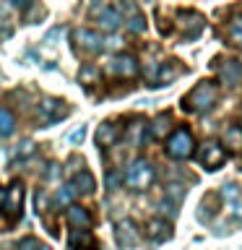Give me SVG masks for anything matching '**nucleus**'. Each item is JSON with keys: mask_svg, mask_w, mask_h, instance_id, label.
Listing matches in <instances>:
<instances>
[{"mask_svg": "<svg viewBox=\"0 0 242 250\" xmlns=\"http://www.w3.org/2000/svg\"><path fill=\"white\" fill-rule=\"evenodd\" d=\"M180 29L185 31V37H198L203 31V16L195 13V11H187V13H180Z\"/></svg>", "mask_w": 242, "mask_h": 250, "instance_id": "nucleus-13", "label": "nucleus"}, {"mask_svg": "<svg viewBox=\"0 0 242 250\" xmlns=\"http://www.w3.org/2000/svg\"><path fill=\"white\" fill-rule=\"evenodd\" d=\"M31 151H34V146H31L29 141H23L21 148H19V154H21V156H26V154H31Z\"/></svg>", "mask_w": 242, "mask_h": 250, "instance_id": "nucleus-34", "label": "nucleus"}, {"mask_svg": "<svg viewBox=\"0 0 242 250\" xmlns=\"http://www.w3.org/2000/svg\"><path fill=\"white\" fill-rule=\"evenodd\" d=\"M109 73L117 76V78H133V76H138V60L133 58V55H128V52L115 55L112 62H109Z\"/></svg>", "mask_w": 242, "mask_h": 250, "instance_id": "nucleus-5", "label": "nucleus"}, {"mask_svg": "<svg viewBox=\"0 0 242 250\" xmlns=\"http://www.w3.org/2000/svg\"><path fill=\"white\" fill-rule=\"evenodd\" d=\"M224 146H229L232 151H242V128L240 125H232V128L224 130Z\"/></svg>", "mask_w": 242, "mask_h": 250, "instance_id": "nucleus-19", "label": "nucleus"}, {"mask_svg": "<svg viewBox=\"0 0 242 250\" xmlns=\"http://www.w3.org/2000/svg\"><path fill=\"white\" fill-rule=\"evenodd\" d=\"M143 130H146L143 120H136V123H133L130 128H128V141H130L133 146H138V144H141V133H143Z\"/></svg>", "mask_w": 242, "mask_h": 250, "instance_id": "nucleus-22", "label": "nucleus"}, {"mask_svg": "<svg viewBox=\"0 0 242 250\" xmlns=\"http://www.w3.org/2000/svg\"><path fill=\"white\" fill-rule=\"evenodd\" d=\"M120 16H122V21L128 23V29L133 31V34H141V31L146 29V19L141 16V11H138V5L133 3V0H122L120 3Z\"/></svg>", "mask_w": 242, "mask_h": 250, "instance_id": "nucleus-6", "label": "nucleus"}, {"mask_svg": "<svg viewBox=\"0 0 242 250\" xmlns=\"http://www.w3.org/2000/svg\"><path fill=\"white\" fill-rule=\"evenodd\" d=\"M169 125H172V117L169 115H159L154 120V125H151V136L154 138H164L169 133Z\"/></svg>", "mask_w": 242, "mask_h": 250, "instance_id": "nucleus-20", "label": "nucleus"}, {"mask_svg": "<svg viewBox=\"0 0 242 250\" xmlns=\"http://www.w3.org/2000/svg\"><path fill=\"white\" fill-rule=\"evenodd\" d=\"M193 146H195V141L187 128L172 130L167 138V154L172 159H187V156H193Z\"/></svg>", "mask_w": 242, "mask_h": 250, "instance_id": "nucleus-3", "label": "nucleus"}, {"mask_svg": "<svg viewBox=\"0 0 242 250\" xmlns=\"http://www.w3.org/2000/svg\"><path fill=\"white\" fill-rule=\"evenodd\" d=\"M65 216H68L70 227H76V229H86V227L91 224V214L83 206H76V203H70V206H68Z\"/></svg>", "mask_w": 242, "mask_h": 250, "instance_id": "nucleus-16", "label": "nucleus"}, {"mask_svg": "<svg viewBox=\"0 0 242 250\" xmlns=\"http://www.w3.org/2000/svg\"><path fill=\"white\" fill-rule=\"evenodd\" d=\"M226 34H229V39L234 44H242V16H237V19L229 23V31H226Z\"/></svg>", "mask_w": 242, "mask_h": 250, "instance_id": "nucleus-23", "label": "nucleus"}, {"mask_svg": "<svg viewBox=\"0 0 242 250\" xmlns=\"http://www.w3.org/2000/svg\"><path fill=\"white\" fill-rule=\"evenodd\" d=\"M39 245H42L39 240H34V237H26V240H21L19 250H39Z\"/></svg>", "mask_w": 242, "mask_h": 250, "instance_id": "nucleus-26", "label": "nucleus"}, {"mask_svg": "<svg viewBox=\"0 0 242 250\" xmlns=\"http://www.w3.org/2000/svg\"><path fill=\"white\" fill-rule=\"evenodd\" d=\"M94 16L99 19L101 29H107V31H115V29L122 23L120 11H117V8H112V5H97V8H94Z\"/></svg>", "mask_w": 242, "mask_h": 250, "instance_id": "nucleus-10", "label": "nucleus"}, {"mask_svg": "<svg viewBox=\"0 0 242 250\" xmlns=\"http://www.w3.org/2000/svg\"><path fill=\"white\" fill-rule=\"evenodd\" d=\"M117 183H120V175H117V172H107V188L109 190H115Z\"/></svg>", "mask_w": 242, "mask_h": 250, "instance_id": "nucleus-31", "label": "nucleus"}, {"mask_svg": "<svg viewBox=\"0 0 242 250\" xmlns=\"http://www.w3.org/2000/svg\"><path fill=\"white\" fill-rule=\"evenodd\" d=\"M148 237H151L154 242H164L172 237V227L169 222H164V219H151L148 222Z\"/></svg>", "mask_w": 242, "mask_h": 250, "instance_id": "nucleus-17", "label": "nucleus"}, {"mask_svg": "<svg viewBox=\"0 0 242 250\" xmlns=\"http://www.w3.org/2000/svg\"><path fill=\"white\" fill-rule=\"evenodd\" d=\"M83 136H86V128L81 125V128H78V130L73 133V136H70V144H81V141H83Z\"/></svg>", "mask_w": 242, "mask_h": 250, "instance_id": "nucleus-32", "label": "nucleus"}, {"mask_svg": "<svg viewBox=\"0 0 242 250\" xmlns=\"http://www.w3.org/2000/svg\"><path fill=\"white\" fill-rule=\"evenodd\" d=\"M154 177H156V172L146 159L130 162L128 169H125V185H128L130 190H146V188L154 183Z\"/></svg>", "mask_w": 242, "mask_h": 250, "instance_id": "nucleus-2", "label": "nucleus"}, {"mask_svg": "<svg viewBox=\"0 0 242 250\" xmlns=\"http://www.w3.org/2000/svg\"><path fill=\"white\" fill-rule=\"evenodd\" d=\"M68 245H70V250H97V240L86 229H73L68 234Z\"/></svg>", "mask_w": 242, "mask_h": 250, "instance_id": "nucleus-15", "label": "nucleus"}, {"mask_svg": "<svg viewBox=\"0 0 242 250\" xmlns=\"http://www.w3.org/2000/svg\"><path fill=\"white\" fill-rule=\"evenodd\" d=\"M115 237L120 242V248H133L138 242V232H136V224L130 222V219H122V222H117L115 227Z\"/></svg>", "mask_w": 242, "mask_h": 250, "instance_id": "nucleus-11", "label": "nucleus"}, {"mask_svg": "<svg viewBox=\"0 0 242 250\" xmlns=\"http://www.w3.org/2000/svg\"><path fill=\"white\" fill-rule=\"evenodd\" d=\"M73 42L86 52L104 50V39H101V34H97V31H91V29H76L73 31Z\"/></svg>", "mask_w": 242, "mask_h": 250, "instance_id": "nucleus-7", "label": "nucleus"}, {"mask_svg": "<svg viewBox=\"0 0 242 250\" xmlns=\"http://www.w3.org/2000/svg\"><path fill=\"white\" fill-rule=\"evenodd\" d=\"M3 208L11 219H16L21 214V208H23V185L21 183H13L11 188H8V193L3 198Z\"/></svg>", "mask_w": 242, "mask_h": 250, "instance_id": "nucleus-8", "label": "nucleus"}, {"mask_svg": "<svg viewBox=\"0 0 242 250\" xmlns=\"http://www.w3.org/2000/svg\"><path fill=\"white\" fill-rule=\"evenodd\" d=\"M89 78H91V81L97 78V68H94V65H83L81 68V81H89Z\"/></svg>", "mask_w": 242, "mask_h": 250, "instance_id": "nucleus-29", "label": "nucleus"}, {"mask_svg": "<svg viewBox=\"0 0 242 250\" xmlns=\"http://www.w3.org/2000/svg\"><path fill=\"white\" fill-rule=\"evenodd\" d=\"M219 99V86L214 81H201L195 89L185 97L182 107H187L190 112H208Z\"/></svg>", "mask_w": 242, "mask_h": 250, "instance_id": "nucleus-1", "label": "nucleus"}, {"mask_svg": "<svg viewBox=\"0 0 242 250\" xmlns=\"http://www.w3.org/2000/svg\"><path fill=\"white\" fill-rule=\"evenodd\" d=\"M13 125H16L13 115L8 112V109L0 107V136H11V133H13Z\"/></svg>", "mask_w": 242, "mask_h": 250, "instance_id": "nucleus-21", "label": "nucleus"}, {"mask_svg": "<svg viewBox=\"0 0 242 250\" xmlns=\"http://www.w3.org/2000/svg\"><path fill=\"white\" fill-rule=\"evenodd\" d=\"M167 195H169L172 201H180V198L185 195V190H182L180 185H169V188H167Z\"/></svg>", "mask_w": 242, "mask_h": 250, "instance_id": "nucleus-28", "label": "nucleus"}, {"mask_svg": "<svg viewBox=\"0 0 242 250\" xmlns=\"http://www.w3.org/2000/svg\"><path fill=\"white\" fill-rule=\"evenodd\" d=\"M229 214H232L234 219H237V222H242V203H232Z\"/></svg>", "mask_w": 242, "mask_h": 250, "instance_id": "nucleus-33", "label": "nucleus"}, {"mask_svg": "<svg viewBox=\"0 0 242 250\" xmlns=\"http://www.w3.org/2000/svg\"><path fill=\"white\" fill-rule=\"evenodd\" d=\"M73 188L76 193H94V188H97V183H94V177H91V172H86V169H81V172H76L73 175Z\"/></svg>", "mask_w": 242, "mask_h": 250, "instance_id": "nucleus-18", "label": "nucleus"}, {"mask_svg": "<svg viewBox=\"0 0 242 250\" xmlns=\"http://www.w3.org/2000/svg\"><path fill=\"white\" fill-rule=\"evenodd\" d=\"M219 76L226 86H237L242 81V62L240 60H224L219 68Z\"/></svg>", "mask_w": 242, "mask_h": 250, "instance_id": "nucleus-14", "label": "nucleus"}, {"mask_svg": "<svg viewBox=\"0 0 242 250\" xmlns=\"http://www.w3.org/2000/svg\"><path fill=\"white\" fill-rule=\"evenodd\" d=\"M58 198H60V203H65V206H70V201L76 198V190H73V188H65V190H60Z\"/></svg>", "mask_w": 242, "mask_h": 250, "instance_id": "nucleus-27", "label": "nucleus"}, {"mask_svg": "<svg viewBox=\"0 0 242 250\" xmlns=\"http://www.w3.org/2000/svg\"><path fill=\"white\" fill-rule=\"evenodd\" d=\"M117 138H120V125L112 123V120H104L97 128V144L101 148H107V146H115L117 144Z\"/></svg>", "mask_w": 242, "mask_h": 250, "instance_id": "nucleus-12", "label": "nucleus"}, {"mask_svg": "<svg viewBox=\"0 0 242 250\" xmlns=\"http://www.w3.org/2000/svg\"><path fill=\"white\" fill-rule=\"evenodd\" d=\"M222 195H224L226 201H234V198L240 195V188H237V185H224V188H222Z\"/></svg>", "mask_w": 242, "mask_h": 250, "instance_id": "nucleus-25", "label": "nucleus"}, {"mask_svg": "<svg viewBox=\"0 0 242 250\" xmlns=\"http://www.w3.org/2000/svg\"><path fill=\"white\" fill-rule=\"evenodd\" d=\"M177 73H180V68H177V65H172V62H167V65L159 70V76H156V78H159L161 83H167V81H172V78H175Z\"/></svg>", "mask_w": 242, "mask_h": 250, "instance_id": "nucleus-24", "label": "nucleus"}, {"mask_svg": "<svg viewBox=\"0 0 242 250\" xmlns=\"http://www.w3.org/2000/svg\"><path fill=\"white\" fill-rule=\"evenodd\" d=\"M34 198H37V208H39V211H44V208H47V193L42 190V188L37 190V195H34Z\"/></svg>", "mask_w": 242, "mask_h": 250, "instance_id": "nucleus-30", "label": "nucleus"}, {"mask_svg": "<svg viewBox=\"0 0 242 250\" xmlns=\"http://www.w3.org/2000/svg\"><path fill=\"white\" fill-rule=\"evenodd\" d=\"M224 159H226V151H224L222 144H216V141L203 144L201 151H198V162H201L206 169H219V167L224 164Z\"/></svg>", "mask_w": 242, "mask_h": 250, "instance_id": "nucleus-4", "label": "nucleus"}, {"mask_svg": "<svg viewBox=\"0 0 242 250\" xmlns=\"http://www.w3.org/2000/svg\"><path fill=\"white\" fill-rule=\"evenodd\" d=\"M39 250H50V248H47V245H39Z\"/></svg>", "mask_w": 242, "mask_h": 250, "instance_id": "nucleus-36", "label": "nucleus"}, {"mask_svg": "<svg viewBox=\"0 0 242 250\" xmlns=\"http://www.w3.org/2000/svg\"><path fill=\"white\" fill-rule=\"evenodd\" d=\"M39 112H42V120L58 123L68 115V104L62 99H44L42 104H39Z\"/></svg>", "mask_w": 242, "mask_h": 250, "instance_id": "nucleus-9", "label": "nucleus"}, {"mask_svg": "<svg viewBox=\"0 0 242 250\" xmlns=\"http://www.w3.org/2000/svg\"><path fill=\"white\" fill-rule=\"evenodd\" d=\"M11 3H13V5H19V8H23V5H29L31 0H11Z\"/></svg>", "mask_w": 242, "mask_h": 250, "instance_id": "nucleus-35", "label": "nucleus"}]
</instances>
